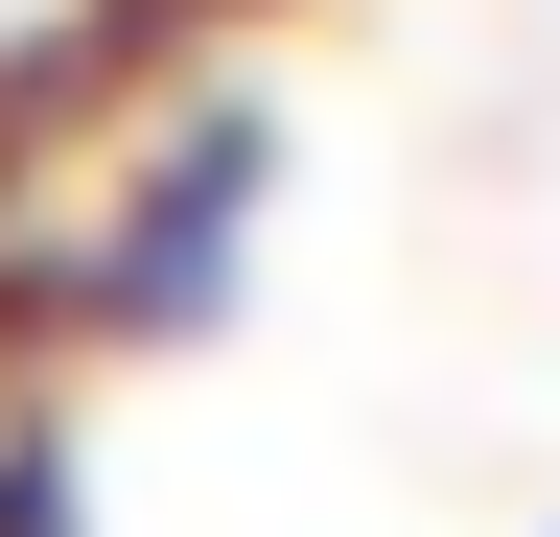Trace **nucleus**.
I'll use <instances>...</instances> for the list:
<instances>
[{
  "label": "nucleus",
  "instance_id": "1",
  "mask_svg": "<svg viewBox=\"0 0 560 537\" xmlns=\"http://www.w3.org/2000/svg\"><path fill=\"white\" fill-rule=\"evenodd\" d=\"M257 211H280V117L257 94H164L117 141L94 257H70V327H94V351H210L234 281H257Z\"/></svg>",
  "mask_w": 560,
  "mask_h": 537
},
{
  "label": "nucleus",
  "instance_id": "2",
  "mask_svg": "<svg viewBox=\"0 0 560 537\" xmlns=\"http://www.w3.org/2000/svg\"><path fill=\"white\" fill-rule=\"evenodd\" d=\"M0 537H94V467H70V421H0Z\"/></svg>",
  "mask_w": 560,
  "mask_h": 537
}]
</instances>
